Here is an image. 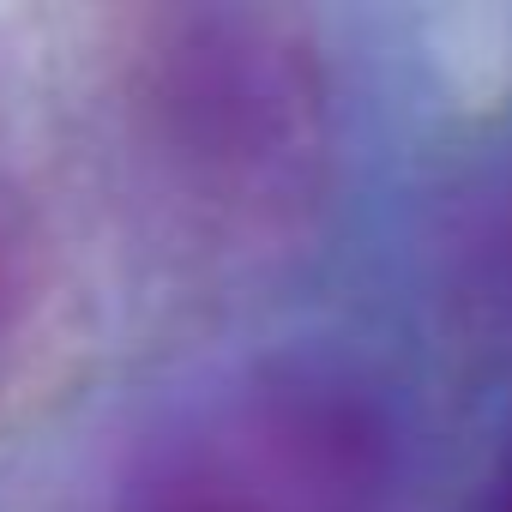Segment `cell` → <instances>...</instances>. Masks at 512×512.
Segmentation results:
<instances>
[{
    "label": "cell",
    "mask_w": 512,
    "mask_h": 512,
    "mask_svg": "<svg viewBox=\"0 0 512 512\" xmlns=\"http://www.w3.org/2000/svg\"><path fill=\"white\" fill-rule=\"evenodd\" d=\"M109 151L157 247L241 253L290 217L314 145L296 55L223 13H151L109 67Z\"/></svg>",
    "instance_id": "1"
},
{
    "label": "cell",
    "mask_w": 512,
    "mask_h": 512,
    "mask_svg": "<svg viewBox=\"0 0 512 512\" xmlns=\"http://www.w3.org/2000/svg\"><path fill=\"white\" fill-rule=\"evenodd\" d=\"M127 512H374V464L344 404L253 374L145 434Z\"/></svg>",
    "instance_id": "2"
}]
</instances>
